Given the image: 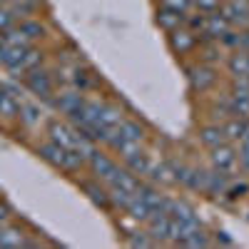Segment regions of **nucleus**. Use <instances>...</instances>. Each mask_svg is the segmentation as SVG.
Listing matches in <instances>:
<instances>
[{
	"instance_id": "nucleus-1",
	"label": "nucleus",
	"mask_w": 249,
	"mask_h": 249,
	"mask_svg": "<svg viewBox=\"0 0 249 249\" xmlns=\"http://www.w3.org/2000/svg\"><path fill=\"white\" fill-rule=\"evenodd\" d=\"M33 152H35L40 160H43L45 164H50L53 170H60V172H65V175L77 177V175H82V172H88L85 160H82L77 152L60 147V144L50 142L48 137H45L43 142H37L35 147H33Z\"/></svg>"
},
{
	"instance_id": "nucleus-2",
	"label": "nucleus",
	"mask_w": 249,
	"mask_h": 249,
	"mask_svg": "<svg viewBox=\"0 0 249 249\" xmlns=\"http://www.w3.org/2000/svg\"><path fill=\"white\" fill-rule=\"evenodd\" d=\"M23 88H25L35 100H40V102H50V100L55 97V92L60 90V88H57V80H55V75H53V70L45 68V65H40V68L30 70V72L23 77Z\"/></svg>"
},
{
	"instance_id": "nucleus-3",
	"label": "nucleus",
	"mask_w": 249,
	"mask_h": 249,
	"mask_svg": "<svg viewBox=\"0 0 249 249\" xmlns=\"http://www.w3.org/2000/svg\"><path fill=\"white\" fill-rule=\"evenodd\" d=\"M187 72V82H190V90L197 92V95H204L217 88L219 82V72H217V65H207V62H195L184 70Z\"/></svg>"
},
{
	"instance_id": "nucleus-4",
	"label": "nucleus",
	"mask_w": 249,
	"mask_h": 249,
	"mask_svg": "<svg viewBox=\"0 0 249 249\" xmlns=\"http://www.w3.org/2000/svg\"><path fill=\"white\" fill-rule=\"evenodd\" d=\"M120 160L110 152V150H95L92 155H90V160H88V172L92 175V177H97L100 182H105V184H110L112 179H115V175L120 172Z\"/></svg>"
},
{
	"instance_id": "nucleus-5",
	"label": "nucleus",
	"mask_w": 249,
	"mask_h": 249,
	"mask_svg": "<svg viewBox=\"0 0 249 249\" xmlns=\"http://www.w3.org/2000/svg\"><path fill=\"white\" fill-rule=\"evenodd\" d=\"M20 102H23V88L13 85V82H0V122L18 124Z\"/></svg>"
},
{
	"instance_id": "nucleus-6",
	"label": "nucleus",
	"mask_w": 249,
	"mask_h": 249,
	"mask_svg": "<svg viewBox=\"0 0 249 249\" xmlns=\"http://www.w3.org/2000/svg\"><path fill=\"white\" fill-rule=\"evenodd\" d=\"M77 187L82 190V195H85L97 210H102V212H115L112 210V199H110V187L105 184V182H100L97 177H92V175H82V177H77Z\"/></svg>"
},
{
	"instance_id": "nucleus-7",
	"label": "nucleus",
	"mask_w": 249,
	"mask_h": 249,
	"mask_svg": "<svg viewBox=\"0 0 249 249\" xmlns=\"http://www.w3.org/2000/svg\"><path fill=\"white\" fill-rule=\"evenodd\" d=\"M210 167L227 175V177H234L239 172V164H237V147L232 142H222L217 147L210 150Z\"/></svg>"
},
{
	"instance_id": "nucleus-8",
	"label": "nucleus",
	"mask_w": 249,
	"mask_h": 249,
	"mask_svg": "<svg viewBox=\"0 0 249 249\" xmlns=\"http://www.w3.org/2000/svg\"><path fill=\"white\" fill-rule=\"evenodd\" d=\"M82 102H85V92H80L75 88H62L55 92V97L50 100V105L57 115H62L65 120H72L77 115V110L82 107Z\"/></svg>"
},
{
	"instance_id": "nucleus-9",
	"label": "nucleus",
	"mask_w": 249,
	"mask_h": 249,
	"mask_svg": "<svg viewBox=\"0 0 249 249\" xmlns=\"http://www.w3.org/2000/svg\"><path fill=\"white\" fill-rule=\"evenodd\" d=\"M167 40H170V48H172V53L175 55H190V53H195L197 50V45H199V37L187 28V25H179L177 30H172V33H167Z\"/></svg>"
},
{
	"instance_id": "nucleus-10",
	"label": "nucleus",
	"mask_w": 249,
	"mask_h": 249,
	"mask_svg": "<svg viewBox=\"0 0 249 249\" xmlns=\"http://www.w3.org/2000/svg\"><path fill=\"white\" fill-rule=\"evenodd\" d=\"M219 13L232 28H249V0H224Z\"/></svg>"
},
{
	"instance_id": "nucleus-11",
	"label": "nucleus",
	"mask_w": 249,
	"mask_h": 249,
	"mask_svg": "<svg viewBox=\"0 0 249 249\" xmlns=\"http://www.w3.org/2000/svg\"><path fill=\"white\" fill-rule=\"evenodd\" d=\"M28 239H30L28 230H25V227H20L15 219L0 227V247H3V249H20V247H28Z\"/></svg>"
},
{
	"instance_id": "nucleus-12",
	"label": "nucleus",
	"mask_w": 249,
	"mask_h": 249,
	"mask_svg": "<svg viewBox=\"0 0 249 249\" xmlns=\"http://www.w3.org/2000/svg\"><path fill=\"white\" fill-rule=\"evenodd\" d=\"M144 230L152 234L157 244H170V230H172V219L167 212H152V217L144 222Z\"/></svg>"
},
{
	"instance_id": "nucleus-13",
	"label": "nucleus",
	"mask_w": 249,
	"mask_h": 249,
	"mask_svg": "<svg viewBox=\"0 0 249 249\" xmlns=\"http://www.w3.org/2000/svg\"><path fill=\"white\" fill-rule=\"evenodd\" d=\"M222 130H224L227 142L239 144V142L249 135V117H242V115H230V117H224V120H222Z\"/></svg>"
},
{
	"instance_id": "nucleus-14",
	"label": "nucleus",
	"mask_w": 249,
	"mask_h": 249,
	"mask_svg": "<svg viewBox=\"0 0 249 249\" xmlns=\"http://www.w3.org/2000/svg\"><path fill=\"white\" fill-rule=\"evenodd\" d=\"M43 107L37 105V102H20V115H18V124L23 130H28V132H33V130H37L40 127V122H43Z\"/></svg>"
},
{
	"instance_id": "nucleus-15",
	"label": "nucleus",
	"mask_w": 249,
	"mask_h": 249,
	"mask_svg": "<svg viewBox=\"0 0 249 249\" xmlns=\"http://www.w3.org/2000/svg\"><path fill=\"white\" fill-rule=\"evenodd\" d=\"M197 142L202 144L204 150H212V147H217V144H222V142H227V137H224V130H222V122H207V124H202V127L197 130Z\"/></svg>"
},
{
	"instance_id": "nucleus-16",
	"label": "nucleus",
	"mask_w": 249,
	"mask_h": 249,
	"mask_svg": "<svg viewBox=\"0 0 249 249\" xmlns=\"http://www.w3.org/2000/svg\"><path fill=\"white\" fill-rule=\"evenodd\" d=\"M230 28H232V25L227 23V18H224L219 10L207 13V18H204V33L199 35V40H219Z\"/></svg>"
},
{
	"instance_id": "nucleus-17",
	"label": "nucleus",
	"mask_w": 249,
	"mask_h": 249,
	"mask_svg": "<svg viewBox=\"0 0 249 249\" xmlns=\"http://www.w3.org/2000/svg\"><path fill=\"white\" fill-rule=\"evenodd\" d=\"M40 65H45V53L40 50L37 45H30L28 50H25V57H23V62L10 72L15 80H23L30 70H35V68H40Z\"/></svg>"
},
{
	"instance_id": "nucleus-18",
	"label": "nucleus",
	"mask_w": 249,
	"mask_h": 249,
	"mask_svg": "<svg viewBox=\"0 0 249 249\" xmlns=\"http://www.w3.org/2000/svg\"><path fill=\"white\" fill-rule=\"evenodd\" d=\"M227 72L232 80H249V50H232L227 57Z\"/></svg>"
},
{
	"instance_id": "nucleus-19",
	"label": "nucleus",
	"mask_w": 249,
	"mask_h": 249,
	"mask_svg": "<svg viewBox=\"0 0 249 249\" xmlns=\"http://www.w3.org/2000/svg\"><path fill=\"white\" fill-rule=\"evenodd\" d=\"M152 162H155V160H152L147 152H144V147H142V150H137L135 155H130V157H124V160H122L124 167H127L132 175H137L140 179H144V177L150 175V170H152Z\"/></svg>"
},
{
	"instance_id": "nucleus-20",
	"label": "nucleus",
	"mask_w": 249,
	"mask_h": 249,
	"mask_svg": "<svg viewBox=\"0 0 249 249\" xmlns=\"http://www.w3.org/2000/svg\"><path fill=\"white\" fill-rule=\"evenodd\" d=\"M18 28L25 33V37L30 40L33 45H37L40 40H45V37H48V25H45V20H40L37 15H33V18H25V20H20V23H18Z\"/></svg>"
},
{
	"instance_id": "nucleus-21",
	"label": "nucleus",
	"mask_w": 249,
	"mask_h": 249,
	"mask_svg": "<svg viewBox=\"0 0 249 249\" xmlns=\"http://www.w3.org/2000/svg\"><path fill=\"white\" fill-rule=\"evenodd\" d=\"M150 182L157 187H172L175 184V172H172V162L170 160H160L152 162V170H150Z\"/></svg>"
},
{
	"instance_id": "nucleus-22",
	"label": "nucleus",
	"mask_w": 249,
	"mask_h": 249,
	"mask_svg": "<svg viewBox=\"0 0 249 249\" xmlns=\"http://www.w3.org/2000/svg\"><path fill=\"white\" fill-rule=\"evenodd\" d=\"M124 117H127V115L122 112V107H120V105H115V102H102L97 122L102 124V127H107V130H115Z\"/></svg>"
},
{
	"instance_id": "nucleus-23",
	"label": "nucleus",
	"mask_w": 249,
	"mask_h": 249,
	"mask_svg": "<svg viewBox=\"0 0 249 249\" xmlns=\"http://www.w3.org/2000/svg\"><path fill=\"white\" fill-rule=\"evenodd\" d=\"M184 20H187V15L175 13V10H170V8H162V5H160V10H157V25H160L164 33L177 30L179 25H184Z\"/></svg>"
},
{
	"instance_id": "nucleus-24",
	"label": "nucleus",
	"mask_w": 249,
	"mask_h": 249,
	"mask_svg": "<svg viewBox=\"0 0 249 249\" xmlns=\"http://www.w3.org/2000/svg\"><path fill=\"white\" fill-rule=\"evenodd\" d=\"M40 5H43V0H18V3H13V5H8V8H10L13 18L20 23V20H25V18L37 15V13H40Z\"/></svg>"
},
{
	"instance_id": "nucleus-25",
	"label": "nucleus",
	"mask_w": 249,
	"mask_h": 249,
	"mask_svg": "<svg viewBox=\"0 0 249 249\" xmlns=\"http://www.w3.org/2000/svg\"><path fill=\"white\" fill-rule=\"evenodd\" d=\"M124 214H127L132 222H137V224H144V222H147L150 217H152V210H150V207L147 204H144L137 195L132 197V202L127 204V210H124Z\"/></svg>"
},
{
	"instance_id": "nucleus-26",
	"label": "nucleus",
	"mask_w": 249,
	"mask_h": 249,
	"mask_svg": "<svg viewBox=\"0 0 249 249\" xmlns=\"http://www.w3.org/2000/svg\"><path fill=\"white\" fill-rule=\"evenodd\" d=\"M124 244L127 247H157V242L152 239V234L147 230H135L124 234Z\"/></svg>"
},
{
	"instance_id": "nucleus-27",
	"label": "nucleus",
	"mask_w": 249,
	"mask_h": 249,
	"mask_svg": "<svg viewBox=\"0 0 249 249\" xmlns=\"http://www.w3.org/2000/svg\"><path fill=\"white\" fill-rule=\"evenodd\" d=\"M210 244H212V239H210V234H207L204 227H202V230L192 232L190 237H184L177 247H210Z\"/></svg>"
},
{
	"instance_id": "nucleus-28",
	"label": "nucleus",
	"mask_w": 249,
	"mask_h": 249,
	"mask_svg": "<svg viewBox=\"0 0 249 249\" xmlns=\"http://www.w3.org/2000/svg\"><path fill=\"white\" fill-rule=\"evenodd\" d=\"M162 8H170L175 13H182V15H190L195 10V0H160Z\"/></svg>"
},
{
	"instance_id": "nucleus-29",
	"label": "nucleus",
	"mask_w": 249,
	"mask_h": 249,
	"mask_svg": "<svg viewBox=\"0 0 249 249\" xmlns=\"http://www.w3.org/2000/svg\"><path fill=\"white\" fill-rule=\"evenodd\" d=\"M234 147H237V164H239V170L249 172V135L239 144H234Z\"/></svg>"
},
{
	"instance_id": "nucleus-30",
	"label": "nucleus",
	"mask_w": 249,
	"mask_h": 249,
	"mask_svg": "<svg viewBox=\"0 0 249 249\" xmlns=\"http://www.w3.org/2000/svg\"><path fill=\"white\" fill-rule=\"evenodd\" d=\"M222 3L224 0H195V10H199V13H214V10H219L222 8Z\"/></svg>"
},
{
	"instance_id": "nucleus-31",
	"label": "nucleus",
	"mask_w": 249,
	"mask_h": 249,
	"mask_svg": "<svg viewBox=\"0 0 249 249\" xmlns=\"http://www.w3.org/2000/svg\"><path fill=\"white\" fill-rule=\"evenodd\" d=\"M18 23V20L13 18V13H10V8L8 5H3V8H0V33H5L8 28H13Z\"/></svg>"
},
{
	"instance_id": "nucleus-32",
	"label": "nucleus",
	"mask_w": 249,
	"mask_h": 249,
	"mask_svg": "<svg viewBox=\"0 0 249 249\" xmlns=\"http://www.w3.org/2000/svg\"><path fill=\"white\" fill-rule=\"evenodd\" d=\"M13 219H15L13 207H10L5 199H0V227H3V224H8V222H13Z\"/></svg>"
},
{
	"instance_id": "nucleus-33",
	"label": "nucleus",
	"mask_w": 249,
	"mask_h": 249,
	"mask_svg": "<svg viewBox=\"0 0 249 249\" xmlns=\"http://www.w3.org/2000/svg\"><path fill=\"white\" fill-rule=\"evenodd\" d=\"M3 5H13V3H18V0H0Z\"/></svg>"
},
{
	"instance_id": "nucleus-34",
	"label": "nucleus",
	"mask_w": 249,
	"mask_h": 249,
	"mask_svg": "<svg viewBox=\"0 0 249 249\" xmlns=\"http://www.w3.org/2000/svg\"><path fill=\"white\" fill-rule=\"evenodd\" d=\"M0 8H3V3H0Z\"/></svg>"
},
{
	"instance_id": "nucleus-35",
	"label": "nucleus",
	"mask_w": 249,
	"mask_h": 249,
	"mask_svg": "<svg viewBox=\"0 0 249 249\" xmlns=\"http://www.w3.org/2000/svg\"><path fill=\"white\" fill-rule=\"evenodd\" d=\"M0 199H3V197H0Z\"/></svg>"
}]
</instances>
